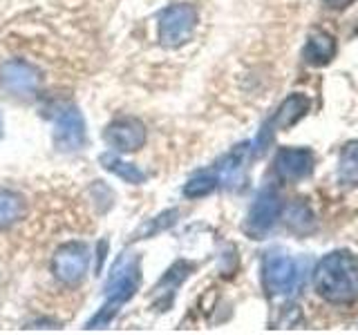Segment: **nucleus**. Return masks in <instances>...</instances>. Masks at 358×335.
Returning <instances> with one entry per match:
<instances>
[{
    "instance_id": "nucleus-7",
    "label": "nucleus",
    "mask_w": 358,
    "mask_h": 335,
    "mask_svg": "<svg viewBox=\"0 0 358 335\" xmlns=\"http://www.w3.org/2000/svg\"><path fill=\"white\" fill-rule=\"evenodd\" d=\"M0 83L7 92L16 96H31L41 87V72L31 63L14 59L7 61L0 70Z\"/></svg>"
},
{
    "instance_id": "nucleus-6",
    "label": "nucleus",
    "mask_w": 358,
    "mask_h": 335,
    "mask_svg": "<svg viewBox=\"0 0 358 335\" xmlns=\"http://www.w3.org/2000/svg\"><path fill=\"white\" fill-rule=\"evenodd\" d=\"M280 210H282V204H280V197L275 190L273 188L262 190V193L255 197L249 215H246L244 232L249 234L251 239H262L264 234L275 226Z\"/></svg>"
},
{
    "instance_id": "nucleus-18",
    "label": "nucleus",
    "mask_w": 358,
    "mask_h": 335,
    "mask_svg": "<svg viewBox=\"0 0 358 335\" xmlns=\"http://www.w3.org/2000/svg\"><path fill=\"white\" fill-rule=\"evenodd\" d=\"M287 226L294 230V232H300L305 234L313 228V215L311 210L305 206V204H291L289 210H287Z\"/></svg>"
},
{
    "instance_id": "nucleus-15",
    "label": "nucleus",
    "mask_w": 358,
    "mask_h": 335,
    "mask_svg": "<svg viewBox=\"0 0 358 335\" xmlns=\"http://www.w3.org/2000/svg\"><path fill=\"white\" fill-rule=\"evenodd\" d=\"M101 165H103L106 170H110L112 174L121 177L123 181H128V184L139 186L145 181V172H141L137 165H132L128 161H121L115 154H101Z\"/></svg>"
},
{
    "instance_id": "nucleus-16",
    "label": "nucleus",
    "mask_w": 358,
    "mask_h": 335,
    "mask_svg": "<svg viewBox=\"0 0 358 335\" xmlns=\"http://www.w3.org/2000/svg\"><path fill=\"white\" fill-rule=\"evenodd\" d=\"M338 181L343 186L358 184V141L347 143L338 159Z\"/></svg>"
},
{
    "instance_id": "nucleus-13",
    "label": "nucleus",
    "mask_w": 358,
    "mask_h": 335,
    "mask_svg": "<svg viewBox=\"0 0 358 335\" xmlns=\"http://www.w3.org/2000/svg\"><path fill=\"white\" fill-rule=\"evenodd\" d=\"M336 54V40L331 34H327L324 29H313L307 36V45H305V61L309 65H327Z\"/></svg>"
},
{
    "instance_id": "nucleus-3",
    "label": "nucleus",
    "mask_w": 358,
    "mask_h": 335,
    "mask_svg": "<svg viewBox=\"0 0 358 335\" xmlns=\"http://www.w3.org/2000/svg\"><path fill=\"white\" fill-rule=\"evenodd\" d=\"M309 107H311L309 96H305V94H289L282 100V103H280V107L273 112V117L262 126L260 134H257V139H255L253 152L262 154L268 148V145H271L275 134L289 130L291 126H296V123L309 112Z\"/></svg>"
},
{
    "instance_id": "nucleus-2",
    "label": "nucleus",
    "mask_w": 358,
    "mask_h": 335,
    "mask_svg": "<svg viewBox=\"0 0 358 335\" xmlns=\"http://www.w3.org/2000/svg\"><path fill=\"white\" fill-rule=\"evenodd\" d=\"M139 260L134 257H123L121 262H117L115 266V273H112L110 282L106 286V293H108V302L103 304V308L99 311V315L90 320V327H106V324L115 318V313L126 304V302L134 295V290L139 288Z\"/></svg>"
},
{
    "instance_id": "nucleus-5",
    "label": "nucleus",
    "mask_w": 358,
    "mask_h": 335,
    "mask_svg": "<svg viewBox=\"0 0 358 335\" xmlns=\"http://www.w3.org/2000/svg\"><path fill=\"white\" fill-rule=\"evenodd\" d=\"M262 282L268 295H289L298 284V264L285 253H266L262 266Z\"/></svg>"
},
{
    "instance_id": "nucleus-10",
    "label": "nucleus",
    "mask_w": 358,
    "mask_h": 335,
    "mask_svg": "<svg viewBox=\"0 0 358 335\" xmlns=\"http://www.w3.org/2000/svg\"><path fill=\"white\" fill-rule=\"evenodd\" d=\"M106 141L119 152H134L145 143V128L137 119H119L108 126Z\"/></svg>"
},
{
    "instance_id": "nucleus-14",
    "label": "nucleus",
    "mask_w": 358,
    "mask_h": 335,
    "mask_svg": "<svg viewBox=\"0 0 358 335\" xmlns=\"http://www.w3.org/2000/svg\"><path fill=\"white\" fill-rule=\"evenodd\" d=\"M25 215V199L11 190H0V228H7Z\"/></svg>"
},
{
    "instance_id": "nucleus-21",
    "label": "nucleus",
    "mask_w": 358,
    "mask_h": 335,
    "mask_svg": "<svg viewBox=\"0 0 358 335\" xmlns=\"http://www.w3.org/2000/svg\"><path fill=\"white\" fill-rule=\"evenodd\" d=\"M0 137H3V123H0Z\"/></svg>"
},
{
    "instance_id": "nucleus-20",
    "label": "nucleus",
    "mask_w": 358,
    "mask_h": 335,
    "mask_svg": "<svg viewBox=\"0 0 358 335\" xmlns=\"http://www.w3.org/2000/svg\"><path fill=\"white\" fill-rule=\"evenodd\" d=\"M324 3H327L329 7H334V9H343V7L350 5L352 0H324Z\"/></svg>"
},
{
    "instance_id": "nucleus-12",
    "label": "nucleus",
    "mask_w": 358,
    "mask_h": 335,
    "mask_svg": "<svg viewBox=\"0 0 358 335\" xmlns=\"http://www.w3.org/2000/svg\"><path fill=\"white\" fill-rule=\"evenodd\" d=\"M249 156H251V143H240L224 156V159L217 163L215 168V174H217V181L235 188L242 184L244 179V170H246V163H249Z\"/></svg>"
},
{
    "instance_id": "nucleus-4",
    "label": "nucleus",
    "mask_w": 358,
    "mask_h": 335,
    "mask_svg": "<svg viewBox=\"0 0 358 335\" xmlns=\"http://www.w3.org/2000/svg\"><path fill=\"white\" fill-rule=\"evenodd\" d=\"M197 27V11L190 5H173L159 16V40L164 47H182Z\"/></svg>"
},
{
    "instance_id": "nucleus-9",
    "label": "nucleus",
    "mask_w": 358,
    "mask_h": 335,
    "mask_svg": "<svg viewBox=\"0 0 358 335\" xmlns=\"http://www.w3.org/2000/svg\"><path fill=\"white\" fill-rule=\"evenodd\" d=\"M275 172L285 181H300L313 172L316 156L307 148H282L275 156Z\"/></svg>"
},
{
    "instance_id": "nucleus-19",
    "label": "nucleus",
    "mask_w": 358,
    "mask_h": 335,
    "mask_svg": "<svg viewBox=\"0 0 358 335\" xmlns=\"http://www.w3.org/2000/svg\"><path fill=\"white\" fill-rule=\"evenodd\" d=\"M175 217H177V210H168V212H164V215H159L157 217L150 226L145 223V226L137 232V237H141V234H155V232H159V230H164V228H168V226H173L175 223Z\"/></svg>"
},
{
    "instance_id": "nucleus-8",
    "label": "nucleus",
    "mask_w": 358,
    "mask_h": 335,
    "mask_svg": "<svg viewBox=\"0 0 358 335\" xmlns=\"http://www.w3.org/2000/svg\"><path fill=\"white\" fill-rule=\"evenodd\" d=\"M54 275L61 279L63 284L78 282L87 271V248L83 244H65L54 255Z\"/></svg>"
},
{
    "instance_id": "nucleus-17",
    "label": "nucleus",
    "mask_w": 358,
    "mask_h": 335,
    "mask_svg": "<svg viewBox=\"0 0 358 335\" xmlns=\"http://www.w3.org/2000/svg\"><path fill=\"white\" fill-rule=\"evenodd\" d=\"M217 186L220 181L215 172H199L193 179H188V184L184 186V195L190 199H199V197L210 195Z\"/></svg>"
},
{
    "instance_id": "nucleus-11",
    "label": "nucleus",
    "mask_w": 358,
    "mask_h": 335,
    "mask_svg": "<svg viewBox=\"0 0 358 335\" xmlns=\"http://www.w3.org/2000/svg\"><path fill=\"white\" fill-rule=\"evenodd\" d=\"M85 141V123L83 117L78 114L76 107H65L56 117V145L61 150L70 152L78 150Z\"/></svg>"
},
{
    "instance_id": "nucleus-1",
    "label": "nucleus",
    "mask_w": 358,
    "mask_h": 335,
    "mask_svg": "<svg viewBox=\"0 0 358 335\" xmlns=\"http://www.w3.org/2000/svg\"><path fill=\"white\" fill-rule=\"evenodd\" d=\"M313 288L329 304L358 299V257L347 251L327 253L313 271Z\"/></svg>"
}]
</instances>
